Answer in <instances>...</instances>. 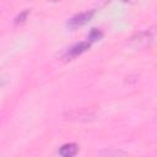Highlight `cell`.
I'll return each mask as SVG.
<instances>
[{
  "instance_id": "2",
  "label": "cell",
  "mask_w": 157,
  "mask_h": 157,
  "mask_svg": "<svg viewBox=\"0 0 157 157\" xmlns=\"http://www.w3.org/2000/svg\"><path fill=\"white\" fill-rule=\"evenodd\" d=\"M94 11H86V12H81L74 17H71L67 22V26L71 27V28H75V27H78V26H82L85 25L86 22H88L91 20V17L93 16Z\"/></svg>"
},
{
  "instance_id": "1",
  "label": "cell",
  "mask_w": 157,
  "mask_h": 157,
  "mask_svg": "<svg viewBox=\"0 0 157 157\" xmlns=\"http://www.w3.org/2000/svg\"><path fill=\"white\" fill-rule=\"evenodd\" d=\"M91 47V42H81V43H77L75 45H72L64 55V59H74L78 55H81L83 52H86L88 48Z\"/></svg>"
},
{
  "instance_id": "7",
  "label": "cell",
  "mask_w": 157,
  "mask_h": 157,
  "mask_svg": "<svg viewBox=\"0 0 157 157\" xmlns=\"http://www.w3.org/2000/svg\"><path fill=\"white\" fill-rule=\"evenodd\" d=\"M124 1H130V0H124Z\"/></svg>"
},
{
  "instance_id": "4",
  "label": "cell",
  "mask_w": 157,
  "mask_h": 157,
  "mask_svg": "<svg viewBox=\"0 0 157 157\" xmlns=\"http://www.w3.org/2000/svg\"><path fill=\"white\" fill-rule=\"evenodd\" d=\"M102 37V32H99L98 29H93L91 33H90V40L93 42V40H97Z\"/></svg>"
},
{
  "instance_id": "5",
  "label": "cell",
  "mask_w": 157,
  "mask_h": 157,
  "mask_svg": "<svg viewBox=\"0 0 157 157\" xmlns=\"http://www.w3.org/2000/svg\"><path fill=\"white\" fill-rule=\"evenodd\" d=\"M28 12H29V11H28V10H26V11H23L21 15H18V17L16 18V22H21V21H23V20L26 18V16L28 15Z\"/></svg>"
},
{
  "instance_id": "6",
  "label": "cell",
  "mask_w": 157,
  "mask_h": 157,
  "mask_svg": "<svg viewBox=\"0 0 157 157\" xmlns=\"http://www.w3.org/2000/svg\"><path fill=\"white\" fill-rule=\"evenodd\" d=\"M7 82H9V78L1 76V77H0V88H2L5 85H7Z\"/></svg>"
},
{
  "instance_id": "3",
  "label": "cell",
  "mask_w": 157,
  "mask_h": 157,
  "mask_svg": "<svg viewBox=\"0 0 157 157\" xmlns=\"http://www.w3.org/2000/svg\"><path fill=\"white\" fill-rule=\"evenodd\" d=\"M77 151H78V146L76 144H74V142H70V144L63 145L59 148L58 155H60L63 157H72V156H75L77 153Z\"/></svg>"
}]
</instances>
